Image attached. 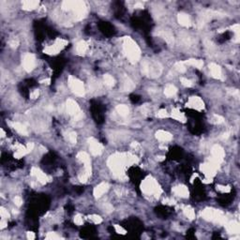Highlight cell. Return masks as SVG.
<instances>
[{
  "label": "cell",
  "mask_w": 240,
  "mask_h": 240,
  "mask_svg": "<svg viewBox=\"0 0 240 240\" xmlns=\"http://www.w3.org/2000/svg\"><path fill=\"white\" fill-rule=\"evenodd\" d=\"M108 165L112 169L115 174L119 177L123 174V169L127 164V157L126 154H115L111 156L108 159Z\"/></svg>",
  "instance_id": "cell-1"
},
{
  "label": "cell",
  "mask_w": 240,
  "mask_h": 240,
  "mask_svg": "<svg viewBox=\"0 0 240 240\" xmlns=\"http://www.w3.org/2000/svg\"><path fill=\"white\" fill-rule=\"evenodd\" d=\"M124 51L130 62L135 63L140 59V49L130 38H126L124 39Z\"/></svg>",
  "instance_id": "cell-2"
},
{
  "label": "cell",
  "mask_w": 240,
  "mask_h": 240,
  "mask_svg": "<svg viewBox=\"0 0 240 240\" xmlns=\"http://www.w3.org/2000/svg\"><path fill=\"white\" fill-rule=\"evenodd\" d=\"M141 190L146 195H159L161 190L159 187V184L157 183V181L152 178L151 177H146L143 182H142L141 185Z\"/></svg>",
  "instance_id": "cell-3"
},
{
  "label": "cell",
  "mask_w": 240,
  "mask_h": 240,
  "mask_svg": "<svg viewBox=\"0 0 240 240\" xmlns=\"http://www.w3.org/2000/svg\"><path fill=\"white\" fill-rule=\"evenodd\" d=\"M202 217L206 221H215L220 224L226 223V219L223 215V213L220 210H216L213 208H205L202 212Z\"/></svg>",
  "instance_id": "cell-4"
},
{
  "label": "cell",
  "mask_w": 240,
  "mask_h": 240,
  "mask_svg": "<svg viewBox=\"0 0 240 240\" xmlns=\"http://www.w3.org/2000/svg\"><path fill=\"white\" fill-rule=\"evenodd\" d=\"M69 85H70V89L72 90V92L74 94H76L77 96H80V97L84 96L85 91H84V84L80 80L72 77V76H70L69 77Z\"/></svg>",
  "instance_id": "cell-5"
},
{
  "label": "cell",
  "mask_w": 240,
  "mask_h": 240,
  "mask_svg": "<svg viewBox=\"0 0 240 240\" xmlns=\"http://www.w3.org/2000/svg\"><path fill=\"white\" fill-rule=\"evenodd\" d=\"M36 65V58L33 53H27L25 56L24 60H23V66L24 69L26 71H32L35 68Z\"/></svg>",
  "instance_id": "cell-6"
},
{
  "label": "cell",
  "mask_w": 240,
  "mask_h": 240,
  "mask_svg": "<svg viewBox=\"0 0 240 240\" xmlns=\"http://www.w3.org/2000/svg\"><path fill=\"white\" fill-rule=\"evenodd\" d=\"M88 145H89V149L92 155L94 156H99L102 153L103 151V146L101 143H99L96 139L90 138L88 140Z\"/></svg>",
  "instance_id": "cell-7"
},
{
  "label": "cell",
  "mask_w": 240,
  "mask_h": 240,
  "mask_svg": "<svg viewBox=\"0 0 240 240\" xmlns=\"http://www.w3.org/2000/svg\"><path fill=\"white\" fill-rule=\"evenodd\" d=\"M77 159L84 164V171L86 173H88L89 174H91V173H92L91 160H90L88 154L85 153V152H79V153L77 154Z\"/></svg>",
  "instance_id": "cell-8"
},
{
  "label": "cell",
  "mask_w": 240,
  "mask_h": 240,
  "mask_svg": "<svg viewBox=\"0 0 240 240\" xmlns=\"http://www.w3.org/2000/svg\"><path fill=\"white\" fill-rule=\"evenodd\" d=\"M67 44V41L64 39H58L53 45L48 46L44 49V52L48 54H57L61 49L62 47H64L65 45Z\"/></svg>",
  "instance_id": "cell-9"
},
{
  "label": "cell",
  "mask_w": 240,
  "mask_h": 240,
  "mask_svg": "<svg viewBox=\"0 0 240 240\" xmlns=\"http://www.w3.org/2000/svg\"><path fill=\"white\" fill-rule=\"evenodd\" d=\"M211 153H212V159H214L215 161L219 162V163L222 162L223 158L225 156L224 150H223L222 147H221L220 146H218V145H215L212 147Z\"/></svg>",
  "instance_id": "cell-10"
},
{
  "label": "cell",
  "mask_w": 240,
  "mask_h": 240,
  "mask_svg": "<svg viewBox=\"0 0 240 240\" xmlns=\"http://www.w3.org/2000/svg\"><path fill=\"white\" fill-rule=\"evenodd\" d=\"M188 105H189V107L193 108V109H195V110H198V111L203 110L204 107V101L200 99L199 97H191L189 100Z\"/></svg>",
  "instance_id": "cell-11"
},
{
  "label": "cell",
  "mask_w": 240,
  "mask_h": 240,
  "mask_svg": "<svg viewBox=\"0 0 240 240\" xmlns=\"http://www.w3.org/2000/svg\"><path fill=\"white\" fill-rule=\"evenodd\" d=\"M31 174L33 177H35L37 178V180L41 184H45V183H47V181H49V178L46 174L44 173H42L39 169H38L36 167H33L31 169Z\"/></svg>",
  "instance_id": "cell-12"
},
{
  "label": "cell",
  "mask_w": 240,
  "mask_h": 240,
  "mask_svg": "<svg viewBox=\"0 0 240 240\" xmlns=\"http://www.w3.org/2000/svg\"><path fill=\"white\" fill-rule=\"evenodd\" d=\"M67 112L71 115H76L78 113H80V107L75 101L73 100H68L67 101Z\"/></svg>",
  "instance_id": "cell-13"
},
{
  "label": "cell",
  "mask_w": 240,
  "mask_h": 240,
  "mask_svg": "<svg viewBox=\"0 0 240 240\" xmlns=\"http://www.w3.org/2000/svg\"><path fill=\"white\" fill-rule=\"evenodd\" d=\"M109 190V185L108 183H105V182H102L101 184H99L98 186L94 189V196L96 198H100L101 196Z\"/></svg>",
  "instance_id": "cell-14"
},
{
  "label": "cell",
  "mask_w": 240,
  "mask_h": 240,
  "mask_svg": "<svg viewBox=\"0 0 240 240\" xmlns=\"http://www.w3.org/2000/svg\"><path fill=\"white\" fill-rule=\"evenodd\" d=\"M173 193L177 196H179V197L182 198H187L189 197V190L186 186H183V185H180V186H177L173 189Z\"/></svg>",
  "instance_id": "cell-15"
},
{
  "label": "cell",
  "mask_w": 240,
  "mask_h": 240,
  "mask_svg": "<svg viewBox=\"0 0 240 240\" xmlns=\"http://www.w3.org/2000/svg\"><path fill=\"white\" fill-rule=\"evenodd\" d=\"M209 70H210V73L214 78H216V79H221L222 78L221 69L219 65H217L215 63H211L209 65Z\"/></svg>",
  "instance_id": "cell-16"
},
{
  "label": "cell",
  "mask_w": 240,
  "mask_h": 240,
  "mask_svg": "<svg viewBox=\"0 0 240 240\" xmlns=\"http://www.w3.org/2000/svg\"><path fill=\"white\" fill-rule=\"evenodd\" d=\"M226 226V230L229 234H233V235H236L239 233L240 231V226L238 224V222L236 221H230V222H226L225 223Z\"/></svg>",
  "instance_id": "cell-17"
},
{
  "label": "cell",
  "mask_w": 240,
  "mask_h": 240,
  "mask_svg": "<svg viewBox=\"0 0 240 240\" xmlns=\"http://www.w3.org/2000/svg\"><path fill=\"white\" fill-rule=\"evenodd\" d=\"M156 138L161 142H169L172 140L173 136L171 133H169L168 132H165V130H158L156 132Z\"/></svg>",
  "instance_id": "cell-18"
},
{
  "label": "cell",
  "mask_w": 240,
  "mask_h": 240,
  "mask_svg": "<svg viewBox=\"0 0 240 240\" xmlns=\"http://www.w3.org/2000/svg\"><path fill=\"white\" fill-rule=\"evenodd\" d=\"M12 127L13 129L16 130V132L22 135H27L28 134V130H27V128L23 125V124H21V123H18V122H15L12 124Z\"/></svg>",
  "instance_id": "cell-19"
},
{
  "label": "cell",
  "mask_w": 240,
  "mask_h": 240,
  "mask_svg": "<svg viewBox=\"0 0 240 240\" xmlns=\"http://www.w3.org/2000/svg\"><path fill=\"white\" fill-rule=\"evenodd\" d=\"M178 23L183 26H190V17L185 14V13H180L178 15Z\"/></svg>",
  "instance_id": "cell-20"
},
{
  "label": "cell",
  "mask_w": 240,
  "mask_h": 240,
  "mask_svg": "<svg viewBox=\"0 0 240 240\" xmlns=\"http://www.w3.org/2000/svg\"><path fill=\"white\" fill-rule=\"evenodd\" d=\"M39 5V1H24L23 2V9L26 10H32L37 8Z\"/></svg>",
  "instance_id": "cell-21"
},
{
  "label": "cell",
  "mask_w": 240,
  "mask_h": 240,
  "mask_svg": "<svg viewBox=\"0 0 240 240\" xmlns=\"http://www.w3.org/2000/svg\"><path fill=\"white\" fill-rule=\"evenodd\" d=\"M177 87L173 84H168L164 89V94L167 97H173L177 94Z\"/></svg>",
  "instance_id": "cell-22"
},
{
  "label": "cell",
  "mask_w": 240,
  "mask_h": 240,
  "mask_svg": "<svg viewBox=\"0 0 240 240\" xmlns=\"http://www.w3.org/2000/svg\"><path fill=\"white\" fill-rule=\"evenodd\" d=\"M172 116L173 118H174L176 120H178V121H181V122H185V115L178 110V109H173V112H172Z\"/></svg>",
  "instance_id": "cell-23"
},
{
  "label": "cell",
  "mask_w": 240,
  "mask_h": 240,
  "mask_svg": "<svg viewBox=\"0 0 240 240\" xmlns=\"http://www.w3.org/2000/svg\"><path fill=\"white\" fill-rule=\"evenodd\" d=\"M185 63H187V64L190 65V66L195 67V68H197V69H201L204 66L203 60H200V59H193V58H191V59L187 60Z\"/></svg>",
  "instance_id": "cell-24"
},
{
  "label": "cell",
  "mask_w": 240,
  "mask_h": 240,
  "mask_svg": "<svg viewBox=\"0 0 240 240\" xmlns=\"http://www.w3.org/2000/svg\"><path fill=\"white\" fill-rule=\"evenodd\" d=\"M135 87L132 81H130L129 78H126L123 82V91H132Z\"/></svg>",
  "instance_id": "cell-25"
},
{
  "label": "cell",
  "mask_w": 240,
  "mask_h": 240,
  "mask_svg": "<svg viewBox=\"0 0 240 240\" xmlns=\"http://www.w3.org/2000/svg\"><path fill=\"white\" fill-rule=\"evenodd\" d=\"M183 212H184L185 216H186L188 219H190V220H193L194 218H195V212H194L192 207H190V206L184 207V208H183Z\"/></svg>",
  "instance_id": "cell-26"
},
{
  "label": "cell",
  "mask_w": 240,
  "mask_h": 240,
  "mask_svg": "<svg viewBox=\"0 0 240 240\" xmlns=\"http://www.w3.org/2000/svg\"><path fill=\"white\" fill-rule=\"evenodd\" d=\"M116 112H117L120 115H121V116H126V115H129V110L128 106H126V105H124V104H120V105H118V106L116 107Z\"/></svg>",
  "instance_id": "cell-27"
},
{
  "label": "cell",
  "mask_w": 240,
  "mask_h": 240,
  "mask_svg": "<svg viewBox=\"0 0 240 240\" xmlns=\"http://www.w3.org/2000/svg\"><path fill=\"white\" fill-rule=\"evenodd\" d=\"M86 50H87V44L84 40L77 43V45H76V52H77L79 54L84 53Z\"/></svg>",
  "instance_id": "cell-28"
},
{
  "label": "cell",
  "mask_w": 240,
  "mask_h": 240,
  "mask_svg": "<svg viewBox=\"0 0 240 240\" xmlns=\"http://www.w3.org/2000/svg\"><path fill=\"white\" fill-rule=\"evenodd\" d=\"M27 153H29V151L27 150L26 146H22L21 148H19L14 154V158L16 159H20V158H23L24 156H26Z\"/></svg>",
  "instance_id": "cell-29"
},
{
  "label": "cell",
  "mask_w": 240,
  "mask_h": 240,
  "mask_svg": "<svg viewBox=\"0 0 240 240\" xmlns=\"http://www.w3.org/2000/svg\"><path fill=\"white\" fill-rule=\"evenodd\" d=\"M159 36H161L163 39H164L168 43H173V35L170 33L168 31H162V32H159Z\"/></svg>",
  "instance_id": "cell-30"
},
{
  "label": "cell",
  "mask_w": 240,
  "mask_h": 240,
  "mask_svg": "<svg viewBox=\"0 0 240 240\" xmlns=\"http://www.w3.org/2000/svg\"><path fill=\"white\" fill-rule=\"evenodd\" d=\"M103 81H104V84L107 85V86H113L115 84V79L113 78V76H111L110 74H105L103 76Z\"/></svg>",
  "instance_id": "cell-31"
},
{
  "label": "cell",
  "mask_w": 240,
  "mask_h": 240,
  "mask_svg": "<svg viewBox=\"0 0 240 240\" xmlns=\"http://www.w3.org/2000/svg\"><path fill=\"white\" fill-rule=\"evenodd\" d=\"M174 68L176 70L180 72V73H183L186 71V67H185V62H177L174 64Z\"/></svg>",
  "instance_id": "cell-32"
},
{
  "label": "cell",
  "mask_w": 240,
  "mask_h": 240,
  "mask_svg": "<svg viewBox=\"0 0 240 240\" xmlns=\"http://www.w3.org/2000/svg\"><path fill=\"white\" fill-rule=\"evenodd\" d=\"M74 1H64L62 3V9L65 10H70L73 9Z\"/></svg>",
  "instance_id": "cell-33"
},
{
  "label": "cell",
  "mask_w": 240,
  "mask_h": 240,
  "mask_svg": "<svg viewBox=\"0 0 240 240\" xmlns=\"http://www.w3.org/2000/svg\"><path fill=\"white\" fill-rule=\"evenodd\" d=\"M89 220L95 224H100V223L102 222V219L100 216H98V215H91V216H89Z\"/></svg>",
  "instance_id": "cell-34"
},
{
  "label": "cell",
  "mask_w": 240,
  "mask_h": 240,
  "mask_svg": "<svg viewBox=\"0 0 240 240\" xmlns=\"http://www.w3.org/2000/svg\"><path fill=\"white\" fill-rule=\"evenodd\" d=\"M142 72H143L145 75H148L150 73V66L147 62H145L143 65H142Z\"/></svg>",
  "instance_id": "cell-35"
},
{
  "label": "cell",
  "mask_w": 240,
  "mask_h": 240,
  "mask_svg": "<svg viewBox=\"0 0 240 240\" xmlns=\"http://www.w3.org/2000/svg\"><path fill=\"white\" fill-rule=\"evenodd\" d=\"M68 140L71 144H76V141H77V135H76L75 132H70L68 134Z\"/></svg>",
  "instance_id": "cell-36"
},
{
  "label": "cell",
  "mask_w": 240,
  "mask_h": 240,
  "mask_svg": "<svg viewBox=\"0 0 240 240\" xmlns=\"http://www.w3.org/2000/svg\"><path fill=\"white\" fill-rule=\"evenodd\" d=\"M89 177H90V174L84 171L83 173H81L80 176H79V180H80L82 183H85V182L87 181V179H88Z\"/></svg>",
  "instance_id": "cell-37"
},
{
  "label": "cell",
  "mask_w": 240,
  "mask_h": 240,
  "mask_svg": "<svg viewBox=\"0 0 240 240\" xmlns=\"http://www.w3.org/2000/svg\"><path fill=\"white\" fill-rule=\"evenodd\" d=\"M45 238L46 239H49V240H56V239H60L61 237L58 235H57V233H52V232H50V233L47 234V235H46Z\"/></svg>",
  "instance_id": "cell-38"
},
{
  "label": "cell",
  "mask_w": 240,
  "mask_h": 240,
  "mask_svg": "<svg viewBox=\"0 0 240 240\" xmlns=\"http://www.w3.org/2000/svg\"><path fill=\"white\" fill-rule=\"evenodd\" d=\"M74 223L76 224V225H83V223H84V220H83V217L81 216V215H76L75 217H74Z\"/></svg>",
  "instance_id": "cell-39"
},
{
  "label": "cell",
  "mask_w": 240,
  "mask_h": 240,
  "mask_svg": "<svg viewBox=\"0 0 240 240\" xmlns=\"http://www.w3.org/2000/svg\"><path fill=\"white\" fill-rule=\"evenodd\" d=\"M0 216H1L2 219H9V213L8 212V210L4 207H1L0 208Z\"/></svg>",
  "instance_id": "cell-40"
},
{
  "label": "cell",
  "mask_w": 240,
  "mask_h": 240,
  "mask_svg": "<svg viewBox=\"0 0 240 240\" xmlns=\"http://www.w3.org/2000/svg\"><path fill=\"white\" fill-rule=\"evenodd\" d=\"M157 115L159 118H165V117H168L169 116V114L167 113V111L165 110V109H161V110H159L158 112Z\"/></svg>",
  "instance_id": "cell-41"
},
{
  "label": "cell",
  "mask_w": 240,
  "mask_h": 240,
  "mask_svg": "<svg viewBox=\"0 0 240 240\" xmlns=\"http://www.w3.org/2000/svg\"><path fill=\"white\" fill-rule=\"evenodd\" d=\"M180 82H181V84H182L184 86L190 87V86L192 85V83H191V81H190V80H189V79H187V78H184V77H182V78L180 79Z\"/></svg>",
  "instance_id": "cell-42"
},
{
  "label": "cell",
  "mask_w": 240,
  "mask_h": 240,
  "mask_svg": "<svg viewBox=\"0 0 240 240\" xmlns=\"http://www.w3.org/2000/svg\"><path fill=\"white\" fill-rule=\"evenodd\" d=\"M217 190L222 192V193H225V192H229L231 190V188L229 186H218L217 187Z\"/></svg>",
  "instance_id": "cell-43"
},
{
  "label": "cell",
  "mask_w": 240,
  "mask_h": 240,
  "mask_svg": "<svg viewBox=\"0 0 240 240\" xmlns=\"http://www.w3.org/2000/svg\"><path fill=\"white\" fill-rule=\"evenodd\" d=\"M115 231H116L117 234H120V235H125L126 234V230H125V229L122 228L121 226L118 225V224H115Z\"/></svg>",
  "instance_id": "cell-44"
},
{
  "label": "cell",
  "mask_w": 240,
  "mask_h": 240,
  "mask_svg": "<svg viewBox=\"0 0 240 240\" xmlns=\"http://www.w3.org/2000/svg\"><path fill=\"white\" fill-rule=\"evenodd\" d=\"M213 120H214V121H213L214 123H216V124H221V123L223 122V117L218 115H214Z\"/></svg>",
  "instance_id": "cell-45"
},
{
  "label": "cell",
  "mask_w": 240,
  "mask_h": 240,
  "mask_svg": "<svg viewBox=\"0 0 240 240\" xmlns=\"http://www.w3.org/2000/svg\"><path fill=\"white\" fill-rule=\"evenodd\" d=\"M13 202H14L15 205H17V206H21L22 204H23V199H22L20 196H15L14 199H13Z\"/></svg>",
  "instance_id": "cell-46"
},
{
  "label": "cell",
  "mask_w": 240,
  "mask_h": 240,
  "mask_svg": "<svg viewBox=\"0 0 240 240\" xmlns=\"http://www.w3.org/2000/svg\"><path fill=\"white\" fill-rule=\"evenodd\" d=\"M39 96V91L38 89L33 90V91L31 92V94H30V98H31V99H33V100L37 99Z\"/></svg>",
  "instance_id": "cell-47"
},
{
  "label": "cell",
  "mask_w": 240,
  "mask_h": 240,
  "mask_svg": "<svg viewBox=\"0 0 240 240\" xmlns=\"http://www.w3.org/2000/svg\"><path fill=\"white\" fill-rule=\"evenodd\" d=\"M163 204H170V205H173V204H176V201L173 200V199H171V198H166V199L163 200Z\"/></svg>",
  "instance_id": "cell-48"
},
{
  "label": "cell",
  "mask_w": 240,
  "mask_h": 240,
  "mask_svg": "<svg viewBox=\"0 0 240 240\" xmlns=\"http://www.w3.org/2000/svg\"><path fill=\"white\" fill-rule=\"evenodd\" d=\"M26 237L29 240H33V239H35V234L32 233V232H27L26 233Z\"/></svg>",
  "instance_id": "cell-49"
},
{
  "label": "cell",
  "mask_w": 240,
  "mask_h": 240,
  "mask_svg": "<svg viewBox=\"0 0 240 240\" xmlns=\"http://www.w3.org/2000/svg\"><path fill=\"white\" fill-rule=\"evenodd\" d=\"M104 208H105V210H106L108 213H110V212H112V211L114 210V207H113L111 204H107L104 206Z\"/></svg>",
  "instance_id": "cell-50"
},
{
  "label": "cell",
  "mask_w": 240,
  "mask_h": 240,
  "mask_svg": "<svg viewBox=\"0 0 240 240\" xmlns=\"http://www.w3.org/2000/svg\"><path fill=\"white\" fill-rule=\"evenodd\" d=\"M9 44H10V46H12V47L15 48V47H17V45H18V40L12 39V41L9 42Z\"/></svg>",
  "instance_id": "cell-51"
},
{
  "label": "cell",
  "mask_w": 240,
  "mask_h": 240,
  "mask_svg": "<svg viewBox=\"0 0 240 240\" xmlns=\"http://www.w3.org/2000/svg\"><path fill=\"white\" fill-rule=\"evenodd\" d=\"M5 219H2V221H1V222H0V228L1 229H4V228H6L7 227V225H8V223L4 221Z\"/></svg>",
  "instance_id": "cell-52"
},
{
  "label": "cell",
  "mask_w": 240,
  "mask_h": 240,
  "mask_svg": "<svg viewBox=\"0 0 240 240\" xmlns=\"http://www.w3.org/2000/svg\"><path fill=\"white\" fill-rule=\"evenodd\" d=\"M136 9H143L144 8V5H143V3H141V2H138V3H136L135 4V6H134Z\"/></svg>",
  "instance_id": "cell-53"
},
{
  "label": "cell",
  "mask_w": 240,
  "mask_h": 240,
  "mask_svg": "<svg viewBox=\"0 0 240 240\" xmlns=\"http://www.w3.org/2000/svg\"><path fill=\"white\" fill-rule=\"evenodd\" d=\"M164 157L163 156H159V157H157V160H159V161H162V160H164Z\"/></svg>",
  "instance_id": "cell-54"
},
{
  "label": "cell",
  "mask_w": 240,
  "mask_h": 240,
  "mask_svg": "<svg viewBox=\"0 0 240 240\" xmlns=\"http://www.w3.org/2000/svg\"><path fill=\"white\" fill-rule=\"evenodd\" d=\"M228 137H229V133H228V132L222 134V139H227Z\"/></svg>",
  "instance_id": "cell-55"
},
{
  "label": "cell",
  "mask_w": 240,
  "mask_h": 240,
  "mask_svg": "<svg viewBox=\"0 0 240 240\" xmlns=\"http://www.w3.org/2000/svg\"><path fill=\"white\" fill-rule=\"evenodd\" d=\"M49 82H50V79H46V80H43V81H41V83H42V84H49Z\"/></svg>",
  "instance_id": "cell-56"
},
{
  "label": "cell",
  "mask_w": 240,
  "mask_h": 240,
  "mask_svg": "<svg viewBox=\"0 0 240 240\" xmlns=\"http://www.w3.org/2000/svg\"><path fill=\"white\" fill-rule=\"evenodd\" d=\"M1 136H2V137H4V136H5V132H4L3 129H1Z\"/></svg>",
  "instance_id": "cell-57"
}]
</instances>
